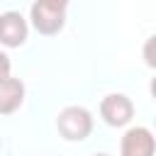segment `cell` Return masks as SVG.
I'll use <instances>...</instances> for the list:
<instances>
[{
    "mask_svg": "<svg viewBox=\"0 0 156 156\" xmlns=\"http://www.w3.org/2000/svg\"><path fill=\"white\" fill-rule=\"evenodd\" d=\"M100 117L110 127H127L134 117V102L124 93H110L100 100Z\"/></svg>",
    "mask_w": 156,
    "mask_h": 156,
    "instance_id": "obj_2",
    "label": "cell"
},
{
    "mask_svg": "<svg viewBox=\"0 0 156 156\" xmlns=\"http://www.w3.org/2000/svg\"><path fill=\"white\" fill-rule=\"evenodd\" d=\"M93 156H110V154H93Z\"/></svg>",
    "mask_w": 156,
    "mask_h": 156,
    "instance_id": "obj_9",
    "label": "cell"
},
{
    "mask_svg": "<svg viewBox=\"0 0 156 156\" xmlns=\"http://www.w3.org/2000/svg\"><path fill=\"white\" fill-rule=\"evenodd\" d=\"M29 24L17 10H7L0 15V44L5 49H20L27 41Z\"/></svg>",
    "mask_w": 156,
    "mask_h": 156,
    "instance_id": "obj_3",
    "label": "cell"
},
{
    "mask_svg": "<svg viewBox=\"0 0 156 156\" xmlns=\"http://www.w3.org/2000/svg\"><path fill=\"white\" fill-rule=\"evenodd\" d=\"M34 2L51 7V10H61V12H66V7H68V0H34Z\"/></svg>",
    "mask_w": 156,
    "mask_h": 156,
    "instance_id": "obj_8",
    "label": "cell"
},
{
    "mask_svg": "<svg viewBox=\"0 0 156 156\" xmlns=\"http://www.w3.org/2000/svg\"><path fill=\"white\" fill-rule=\"evenodd\" d=\"M24 102V83L20 78H2L0 80V115H12Z\"/></svg>",
    "mask_w": 156,
    "mask_h": 156,
    "instance_id": "obj_6",
    "label": "cell"
},
{
    "mask_svg": "<svg viewBox=\"0 0 156 156\" xmlns=\"http://www.w3.org/2000/svg\"><path fill=\"white\" fill-rule=\"evenodd\" d=\"M156 141L149 127H129L119 141V156H154Z\"/></svg>",
    "mask_w": 156,
    "mask_h": 156,
    "instance_id": "obj_4",
    "label": "cell"
},
{
    "mask_svg": "<svg viewBox=\"0 0 156 156\" xmlns=\"http://www.w3.org/2000/svg\"><path fill=\"white\" fill-rule=\"evenodd\" d=\"M10 71H12V61H10V56H7L5 51H0V80L7 78Z\"/></svg>",
    "mask_w": 156,
    "mask_h": 156,
    "instance_id": "obj_7",
    "label": "cell"
},
{
    "mask_svg": "<svg viewBox=\"0 0 156 156\" xmlns=\"http://www.w3.org/2000/svg\"><path fill=\"white\" fill-rule=\"evenodd\" d=\"M93 115L83 105H68L56 117V129L66 141H83L93 134Z\"/></svg>",
    "mask_w": 156,
    "mask_h": 156,
    "instance_id": "obj_1",
    "label": "cell"
},
{
    "mask_svg": "<svg viewBox=\"0 0 156 156\" xmlns=\"http://www.w3.org/2000/svg\"><path fill=\"white\" fill-rule=\"evenodd\" d=\"M29 20H32V27H34L39 34L54 37V34H58V32L63 29V24H66V12L51 10V7H44V5H39V2H34L32 10H29Z\"/></svg>",
    "mask_w": 156,
    "mask_h": 156,
    "instance_id": "obj_5",
    "label": "cell"
}]
</instances>
